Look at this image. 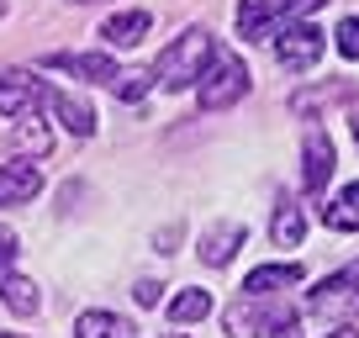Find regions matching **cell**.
Segmentation results:
<instances>
[{
    "instance_id": "4fadbf2b",
    "label": "cell",
    "mask_w": 359,
    "mask_h": 338,
    "mask_svg": "<svg viewBox=\"0 0 359 338\" xmlns=\"http://www.w3.org/2000/svg\"><path fill=\"white\" fill-rule=\"evenodd\" d=\"M48 69H69V74H79V79H101V85L116 74V64H111L106 53H53V58H48Z\"/></svg>"
},
{
    "instance_id": "8992f818",
    "label": "cell",
    "mask_w": 359,
    "mask_h": 338,
    "mask_svg": "<svg viewBox=\"0 0 359 338\" xmlns=\"http://www.w3.org/2000/svg\"><path fill=\"white\" fill-rule=\"evenodd\" d=\"M302 158H306V169H302V185H306V196H323L327 191V180H333V164H338V148H333V137L323 133V127H306V143H302Z\"/></svg>"
},
{
    "instance_id": "6da1fadb",
    "label": "cell",
    "mask_w": 359,
    "mask_h": 338,
    "mask_svg": "<svg viewBox=\"0 0 359 338\" xmlns=\"http://www.w3.org/2000/svg\"><path fill=\"white\" fill-rule=\"evenodd\" d=\"M212 53H217V37L206 32V27H191V32H180L175 43L158 53V64L148 69V74H154L158 90H191L196 79H201V69L212 64Z\"/></svg>"
},
{
    "instance_id": "ffe728a7",
    "label": "cell",
    "mask_w": 359,
    "mask_h": 338,
    "mask_svg": "<svg viewBox=\"0 0 359 338\" xmlns=\"http://www.w3.org/2000/svg\"><path fill=\"white\" fill-rule=\"evenodd\" d=\"M106 85H111L116 101H143V95L154 90V74H148V69H116Z\"/></svg>"
},
{
    "instance_id": "ac0fdd59",
    "label": "cell",
    "mask_w": 359,
    "mask_h": 338,
    "mask_svg": "<svg viewBox=\"0 0 359 338\" xmlns=\"http://www.w3.org/2000/svg\"><path fill=\"white\" fill-rule=\"evenodd\" d=\"M0 296H6V306H11L16 317H32L37 312V285L32 280H22V275H0Z\"/></svg>"
},
{
    "instance_id": "f1b7e54d",
    "label": "cell",
    "mask_w": 359,
    "mask_h": 338,
    "mask_svg": "<svg viewBox=\"0 0 359 338\" xmlns=\"http://www.w3.org/2000/svg\"><path fill=\"white\" fill-rule=\"evenodd\" d=\"M164 338H180V333H164Z\"/></svg>"
},
{
    "instance_id": "9a60e30c",
    "label": "cell",
    "mask_w": 359,
    "mask_h": 338,
    "mask_svg": "<svg viewBox=\"0 0 359 338\" xmlns=\"http://www.w3.org/2000/svg\"><path fill=\"white\" fill-rule=\"evenodd\" d=\"M323 222L338 227V233H359V180L344 185V191H338L333 201L323 206Z\"/></svg>"
},
{
    "instance_id": "9c48e42d",
    "label": "cell",
    "mask_w": 359,
    "mask_h": 338,
    "mask_svg": "<svg viewBox=\"0 0 359 338\" xmlns=\"http://www.w3.org/2000/svg\"><path fill=\"white\" fill-rule=\"evenodd\" d=\"M248 243V227L243 222H222V227H206L201 233V264H212V270H222V264H233V254Z\"/></svg>"
},
{
    "instance_id": "2e32d148",
    "label": "cell",
    "mask_w": 359,
    "mask_h": 338,
    "mask_svg": "<svg viewBox=\"0 0 359 338\" xmlns=\"http://www.w3.org/2000/svg\"><path fill=\"white\" fill-rule=\"evenodd\" d=\"M74 338H133V323L116 312H79Z\"/></svg>"
},
{
    "instance_id": "d4e9b609",
    "label": "cell",
    "mask_w": 359,
    "mask_h": 338,
    "mask_svg": "<svg viewBox=\"0 0 359 338\" xmlns=\"http://www.w3.org/2000/svg\"><path fill=\"white\" fill-rule=\"evenodd\" d=\"M333 338H354V333H348V327H338V333H333Z\"/></svg>"
},
{
    "instance_id": "5bb4252c",
    "label": "cell",
    "mask_w": 359,
    "mask_h": 338,
    "mask_svg": "<svg viewBox=\"0 0 359 338\" xmlns=\"http://www.w3.org/2000/svg\"><path fill=\"white\" fill-rule=\"evenodd\" d=\"M143 32H148V11H116V16H106V27H101V37L111 48L143 43Z\"/></svg>"
},
{
    "instance_id": "7a4b0ae2",
    "label": "cell",
    "mask_w": 359,
    "mask_h": 338,
    "mask_svg": "<svg viewBox=\"0 0 359 338\" xmlns=\"http://www.w3.org/2000/svg\"><path fill=\"white\" fill-rule=\"evenodd\" d=\"M248 64L238 53H212V64L201 69V79H196V101H201V111H227V106H238L248 95Z\"/></svg>"
},
{
    "instance_id": "7c38bea8",
    "label": "cell",
    "mask_w": 359,
    "mask_h": 338,
    "mask_svg": "<svg viewBox=\"0 0 359 338\" xmlns=\"http://www.w3.org/2000/svg\"><path fill=\"white\" fill-rule=\"evenodd\" d=\"M43 101L58 111V122H64L74 137H95V111H90L85 101H74V95H64V90H48Z\"/></svg>"
},
{
    "instance_id": "603a6c76",
    "label": "cell",
    "mask_w": 359,
    "mask_h": 338,
    "mask_svg": "<svg viewBox=\"0 0 359 338\" xmlns=\"http://www.w3.org/2000/svg\"><path fill=\"white\" fill-rule=\"evenodd\" d=\"M11 264H16V233H11V227H0V275L11 270Z\"/></svg>"
},
{
    "instance_id": "7402d4cb",
    "label": "cell",
    "mask_w": 359,
    "mask_h": 338,
    "mask_svg": "<svg viewBox=\"0 0 359 338\" xmlns=\"http://www.w3.org/2000/svg\"><path fill=\"white\" fill-rule=\"evenodd\" d=\"M333 43H338V53H344V58H359V16H348V22H338Z\"/></svg>"
},
{
    "instance_id": "cb8c5ba5",
    "label": "cell",
    "mask_w": 359,
    "mask_h": 338,
    "mask_svg": "<svg viewBox=\"0 0 359 338\" xmlns=\"http://www.w3.org/2000/svg\"><path fill=\"white\" fill-rule=\"evenodd\" d=\"M133 296H137V306H154V302H158V280H137Z\"/></svg>"
},
{
    "instance_id": "52a82bcc",
    "label": "cell",
    "mask_w": 359,
    "mask_h": 338,
    "mask_svg": "<svg viewBox=\"0 0 359 338\" xmlns=\"http://www.w3.org/2000/svg\"><path fill=\"white\" fill-rule=\"evenodd\" d=\"M48 95V85L27 69H0V116H27L37 111Z\"/></svg>"
},
{
    "instance_id": "44dd1931",
    "label": "cell",
    "mask_w": 359,
    "mask_h": 338,
    "mask_svg": "<svg viewBox=\"0 0 359 338\" xmlns=\"http://www.w3.org/2000/svg\"><path fill=\"white\" fill-rule=\"evenodd\" d=\"M212 312V291H180L169 302V323H201Z\"/></svg>"
},
{
    "instance_id": "5b68a950",
    "label": "cell",
    "mask_w": 359,
    "mask_h": 338,
    "mask_svg": "<svg viewBox=\"0 0 359 338\" xmlns=\"http://www.w3.org/2000/svg\"><path fill=\"white\" fill-rule=\"evenodd\" d=\"M327 37L317 32L312 22H285L280 37H275V58H280V69H291V74H306V69L323 58Z\"/></svg>"
},
{
    "instance_id": "484cf974",
    "label": "cell",
    "mask_w": 359,
    "mask_h": 338,
    "mask_svg": "<svg viewBox=\"0 0 359 338\" xmlns=\"http://www.w3.org/2000/svg\"><path fill=\"white\" fill-rule=\"evenodd\" d=\"M354 137H359V111H354Z\"/></svg>"
},
{
    "instance_id": "d6986e66",
    "label": "cell",
    "mask_w": 359,
    "mask_h": 338,
    "mask_svg": "<svg viewBox=\"0 0 359 338\" xmlns=\"http://www.w3.org/2000/svg\"><path fill=\"white\" fill-rule=\"evenodd\" d=\"M269 233H275V243H280V248H296V243L306 238V217H302V206L280 201V206H275V227H269Z\"/></svg>"
},
{
    "instance_id": "277c9868",
    "label": "cell",
    "mask_w": 359,
    "mask_h": 338,
    "mask_svg": "<svg viewBox=\"0 0 359 338\" xmlns=\"http://www.w3.org/2000/svg\"><path fill=\"white\" fill-rule=\"evenodd\" d=\"M323 0H238V32H243V43H254V37L275 32V27L296 22V16L317 11Z\"/></svg>"
},
{
    "instance_id": "8fae6325",
    "label": "cell",
    "mask_w": 359,
    "mask_h": 338,
    "mask_svg": "<svg viewBox=\"0 0 359 338\" xmlns=\"http://www.w3.org/2000/svg\"><path fill=\"white\" fill-rule=\"evenodd\" d=\"M291 285H302V264H264L243 280V296H280Z\"/></svg>"
},
{
    "instance_id": "30bf717a",
    "label": "cell",
    "mask_w": 359,
    "mask_h": 338,
    "mask_svg": "<svg viewBox=\"0 0 359 338\" xmlns=\"http://www.w3.org/2000/svg\"><path fill=\"white\" fill-rule=\"evenodd\" d=\"M275 323H285V312H264V296H243V302L227 312V338H259Z\"/></svg>"
},
{
    "instance_id": "e0dca14e",
    "label": "cell",
    "mask_w": 359,
    "mask_h": 338,
    "mask_svg": "<svg viewBox=\"0 0 359 338\" xmlns=\"http://www.w3.org/2000/svg\"><path fill=\"white\" fill-rule=\"evenodd\" d=\"M11 148H16V154H37V158H43L48 148H53V133H48V122H43L37 111H27L22 127L11 133Z\"/></svg>"
},
{
    "instance_id": "83f0119b",
    "label": "cell",
    "mask_w": 359,
    "mask_h": 338,
    "mask_svg": "<svg viewBox=\"0 0 359 338\" xmlns=\"http://www.w3.org/2000/svg\"><path fill=\"white\" fill-rule=\"evenodd\" d=\"M0 338H22V333H0Z\"/></svg>"
},
{
    "instance_id": "4316f807",
    "label": "cell",
    "mask_w": 359,
    "mask_h": 338,
    "mask_svg": "<svg viewBox=\"0 0 359 338\" xmlns=\"http://www.w3.org/2000/svg\"><path fill=\"white\" fill-rule=\"evenodd\" d=\"M74 6H95V0H74Z\"/></svg>"
},
{
    "instance_id": "ba28073f",
    "label": "cell",
    "mask_w": 359,
    "mask_h": 338,
    "mask_svg": "<svg viewBox=\"0 0 359 338\" xmlns=\"http://www.w3.org/2000/svg\"><path fill=\"white\" fill-rule=\"evenodd\" d=\"M43 191V169L32 158H16V164H0V206H22Z\"/></svg>"
},
{
    "instance_id": "3957f363",
    "label": "cell",
    "mask_w": 359,
    "mask_h": 338,
    "mask_svg": "<svg viewBox=\"0 0 359 338\" xmlns=\"http://www.w3.org/2000/svg\"><path fill=\"white\" fill-rule=\"evenodd\" d=\"M306 312L317 323H348V317H359V259L344 264L338 275H327V280H317V291L306 296Z\"/></svg>"
}]
</instances>
